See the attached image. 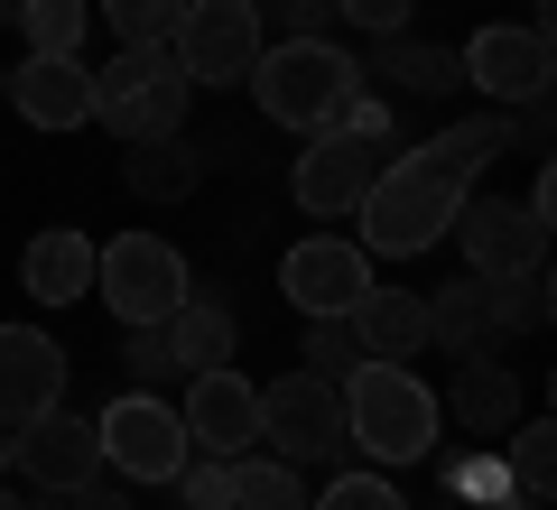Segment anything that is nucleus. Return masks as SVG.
Returning a JSON list of instances; mask_svg holds the SVG:
<instances>
[{"instance_id":"1","label":"nucleus","mask_w":557,"mask_h":510,"mask_svg":"<svg viewBox=\"0 0 557 510\" xmlns=\"http://www.w3.org/2000/svg\"><path fill=\"white\" fill-rule=\"evenodd\" d=\"M474 196L465 177H446L428 149H391L381 158V177H372V196L354 204V223H362V251L372 260H409V251H428V241H446L456 233V204Z\"/></svg>"},{"instance_id":"2","label":"nucleus","mask_w":557,"mask_h":510,"mask_svg":"<svg viewBox=\"0 0 557 510\" xmlns=\"http://www.w3.org/2000/svg\"><path fill=\"white\" fill-rule=\"evenodd\" d=\"M335 390H344V446H362L372 464H428L437 455L446 409L409 362H354Z\"/></svg>"},{"instance_id":"3","label":"nucleus","mask_w":557,"mask_h":510,"mask_svg":"<svg viewBox=\"0 0 557 510\" xmlns=\"http://www.w3.org/2000/svg\"><path fill=\"white\" fill-rule=\"evenodd\" d=\"M186 102H196V84L177 75V47H168V38H121V57L94 65V121L121 139V149H139V139H177L186 130Z\"/></svg>"},{"instance_id":"4","label":"nucleus","mask_w":557,"mask_h":510,"mask_svg":"<svg viewBox=\"0 0 557 510\" xmlns=\"http://www.w3.org/2000/svg\"><path fill=\"white\" fill-rule=\"evenodd\" d=\"M242 84H251V102L278 130H325V121L362 94V65L344 57L335 38H278V47H260V65Z\"/></svg>"},{"instance_id":"5","label":"nucleus","mask_w":557,"mask_h":510,"mask_svg":"<svg viewBox=\"0 0 557 510\" xmlns=\"http://www.w3.org/2000/svg\"><path fill=\"white\" fill-rule=\"evenodd\" d=\"M94 297L121 315V325H168L177 315V297H196V278H186V251L159 233H121L94 251Z\"/></svg>"},{"instance_id":"6","label":"nucleus","mask_w":557,"mask_h":510,"mask_svg":"<svg viewBox=\"0 0 557 510\" xmlns=\"http://www.w3.org/2000/svg\"><path fill=\"white\" fill-rule=\"evenodd\" d=\"M168 47H177V75L214 94V84H242L260 65L270 28H260V0H186L177 28H168Z\"/></svg>"},{"instance_id":"7","label":"nucleus","mask_w":557,"mask_h":510,"mask_svg":"<svg viewBox=\"0 0 557 510\" xmlns=\"http://www.w3.org/2000/svg\"><path fill=\"white\" fill-rule=\"evenodd\" d=\"M260 446L278 464H317V455H344V390L317 372H288L278 390H260Z\"/></svg>"},{"instance_id":"8","label":"nucleus","mask_w":557,"mask_h":510,"mask_svg":"<svg viewBox=\"0 0 557 510\" xmlns=\"http://www.w3.org/2000/svg\"><path fill=\"white\" fill-rule=\"evenodd\" d=\"M94 436H102V464L131 473V483H168V473L196 455V446H186V427H177V409L149 399V390H121L112 409L94 418Z\"/></svg>"},{"instance_id":"9","label":"nucleus","mask_w":557,"mask_h":510,"mask_svg":"<svg viewBox=\"0 0 557 510\" xmlns=\"http://www.w3.org/2000/svg\"><path fill=\"white\" fill-rule=\"evenodd\" d=\"M362 288H372V251L344 233H307L288 241V260H278V297L298 315H354Z\"/></svg>"},{"instance_id":"10","label":"nucleus","mask_w":557,"mask_h":510,"mask_svg":"<svg viewBox=\"0 0 557 510\" xmlns=\"http://www.w3.org/2000/svg\"><path fill=\"white\" fill-rule=\"evenodd\" d=\"M10 464L38 492H84V483H102V436H94V418H75L57 399V409H38V418L10 427Z\"/></svg>"},{"instance_id":"11","label":"nucleus","mask_w":557,"mask_h":510,"mask_svg":"<svg viewBox=\"0 0 557 510\" xmlns=\"http://www.w3.org/2000/svg\"><path fill=\"white\" fill-rule=\"evenodd\" d=\"M456 65H465V84L474 94H493V112H511V102H530V94H548V20H530V28H474V38L456 47Z\"/></svg>"},{"instance_id":"12","label":"nucleus","mask_w":557,"mask_h":510,"mask_svg":"<svg viewBox=\"0 0 557 510\" xmlns=\"http://www.w3.org/2000/svg\"><path fill=\"white\" fill-rule=\"evenodd\" d=\"M177 427H186V446H205V455H251L260 446V390L223 362V372H186V409H177Z\"/></svg>"},{"instance_id":"13","label":"nucleus","mask_w":557,"mask_h":510,"mask_svg":"<svg viewBox=\"0 0 557 510\" xmlns=\"http://www.w3.org/2000/svg\"><path fill=\"white\" fill-rule=\"evenodd\" d=\"M456 241L474 260V278H511V270H539L548 260V223L530 204H502V196H465L456 204Z\"/></svg>"},{"instance_id":"14","label":"nucleus","mask_w":557,"mask_h":510,"mask_svg":"<svg viewBox=\"0 0 557 510\" xmlns=\"http://www.w3.org/2000/svg\"><path fill=\"white\" fill-rule=\"evenodd\" d=\"M381 158H391V139H362V130H317V149L298 158V204L307 214H354L362 196H372Z\"/></svg>"},{"instance_id":"15","label":"nucleus","mask_w":557,"mask_h":510,"mask_svg":"<svg viewBox=\"0 0 557 510\" xmlns=\"http://www.w3.org/2000/svg\"><path fill=\"white\" fill-rule=\"evenodd\" d=\"M57 399H65V353H57V334L0 325V427H20V418L57 409Z\"/></svg>"},{"instance_id":"16","label":"nucleus","mask_w":557,"mask_h":510,"mask_svg":"<svg viewBox=\"0 0 557 510\" xmlns=\"http://www.w3.org/2000/svg\"><path fill=\"white\" fill-rule=\"evenodd\" d=\"M10 102L38 130H75V121H94V65L84 57H20L10 65Z\"/></svg>"},{"instance_id":"17","label":"nucleus","mask_w":557,"mask_h":510,"mask_svg":"<svg viewBox=\"0 0 557 510\" xmlns=\"http://www.w3.org/2000/svg\"><path fill=\"white\" fill-rule=\"evenodd\" d=\"M344 325H354L362 362H409L418 344H428V297H418V288H381V278H372Z\"/></svg>"},{"instance_id":"18","label":"nucleus","mask_w":557,"mask_h":510,"mask_svg":"<svg viewBox=\"0 0 557 510\" xmlns=\"http://www.w3.org/2000/svg\"><path fill=\"white\" fill-rule=\"evenodd\" d=\"M20 288L38 297V307H75V297H94V241L84 233H38L28 241V260H20Z\"/></svg>"},{"instance_id":"19","label":"nucleus","mask_w":557,"mask_h":510,"mask_svg":"<svg viewBox=\"0 0 557 510\" xmlns=\"http://www.w3.org/2000/svg\"><path fill=\"white\" fill-rule=\"evenodd\" d=\"M456 362H465V372H456V399H446V409H456L474 436L520 427V372H502L493 344H483V353H456Z\"/></svg>"},{"instance_id":"20","label":"nucleus","mask_w":557,"mask_h":510,"mask_svg":"<svg viewBox=\"0 0 557 510\" xmlns=\"http://www.w3.org/2000/svg\"><path fill=\"white\" fill-rule=\"evenodd\" d=\"M159 334H168V353H177V372H223L233 344H242V325H233L223 297H177V315H168Z\"/></svg>"},{"instance_id":"21","label":"nucleus","mask_w":557,"mask_h":510,"mask_svg":"<svg viewBox=\"0 0 557 510\" xmlns=\"http://www.w3.org/2000/svg\"><path fill=\"white\" fill-rule=\"evenodd\" d=\"M493 278H446V288H428V344H446V353H483L493 344Z\"/></svg>"},{"instance_id":"22","label":"nucleus","mask_w":557,"mask_h":510,"mask_svg":"<svg viewBox=\"0 0 557 510\" xmlns=\"http://www.w3.org/2000/svg\"><path fill=\"white\" fill-rule=\"evenodd\" d=\"M121 177H131V196L177 204V196H196L205 149H186V139H139V149H121Z\"/></svg>"},{"instance_id":"23","label":"nucleus","mask_w":557,"mask_h":510,"mask_svg":"<svg viewBox=\"0 0 557 510\" xmlns=\"http://www.w3.org/2000/svg\"><path fill=\"white\" fill-rule=\"evenodd\" d=\"M372 75H391L399 94H456V84H465V65H456V47H418L409 28H399V38H381Z\"/></svg>"},{"instance_id":"24","label":"nucleus","mask_w":557,"mask_h":510,"mask_svg":"<svg viewBox=\"0 0 557 510\" xmlns=\"http://www.w3.org/2000/svg\"><path fill=\"white\" fill-rule=\"evenodd\" d=\"M493 149H511V121L502 112H465V121H446V130L428 139V158H437L446 177H465V186L493 167Z\"/></svg>"},{"instance_id":"25","label":"nucleus","mask_w":557,"mask_h":510,"mask_svg":"<svg viewBox=\"0 0 557 510\" xmlns=\"http://www.w3.org/2000/svg\"><path fill=\"white\" fill-rule=\"evenodd\" d=\"M233 510H307L298 464H278V455H233Z\"/></svg>"},{"instance_id":"26","label":"nucleus","mask_w":557,"mask_h":510,"mask_svg":"<svg viewBox=\"0 0 557 510\" xmlns=\"http://www.w3.org/2000/svg\"><path fill=\"white\" fill-rule=\"evenodd\" d=\"M502 473H511L520 501H548V492H557V427H548V418L511 427V455H502Z\"/></svg>"},{"instance_id":"27","label":"nucleus","mask_w":557,"mask_h":510,"mask_svg":"<svg viewBox=\"0 0 557 510\" xmlns=\"http://www.w3.org/2000/svg\"><path fill=\"white\" fill-rule=\"evenodd\" d=\"M84 20H94V0H28V10H20L28 57H75V47H84Z\"/></svg>"},{"instance_id":"28","label":"nucleus","mask_w":557,"mask_h":510,"mask_svg":"<svg viewBox=\"0 0 557 510\" xmlns=\"http://www.w3.org/2000/svg\"><path fill=\"white\" fill-rule=\"evenodd\" d=\"M557 315V297H548V260L539 270H511V278H493V325H520V334H539Z\"/></svg>"},{"instance_id":"29","label":"nucleus","mask_w":557,"mask_h":510,"mask_svg":"<svg viewBox=\"0 0 557 510\" xmlns=\"http://www.w3.org/2000/svg\"><path fill=\"white\" fill-rule=\"evenodd\" d=\"M354 362H362L354 325H344V315H307V372H317V381H344Z\"/></svg>"},{"instance_id":"30","label":"nucleus","mask_w":557,"mask_h":510,"mask_svg":"<svg viewBox=\"0 0 557 510\" xmlns=\"http://www.w3.org/2000/svg\"><path fill=\"white\" fill-rule=\"evenodd\" d=\"M168 483L186 492V510H233V464H223V455H186Z\"/></svg>"},{"instance_id":"31","label":"nucleus","mask_w":557,"mask_h":510,"mask_svg":"<svg viewBox=\"0 0 557 510\" xmlns=\"http://www.w3.org/2000/svg\"><path fill=\"white\" fill-rule=\"evenodd\" d=\"M94 10L112 20V38H168L186 0H94Z\"/></svg>"},{"instance_id":"32","label":"nucleus","mask_w":557,"mask_h":510,"mask_svg":"<svg viewBox=\"0 0 557 510\" xmlns=\"http://www.w3.org/2000/svg\"><path fill=\"white\" fill-rule=\"evenodd\" d=\"M446 492H456L465 510H483V501L511 492V473H502V455H465V464H446Z\"/></svg>"},{"instance_id":"33","label":"nucleus","mask_w":557,"mask_h":510,"mask_svg":"<svg viewBox=\"0 0 557 510\" xmlns=\"http://www.w3.org/2000/svg\"><path fill=\"white\" fill-rule=\"evenodd\" d=\"M317 510H409V501H399L381 473H344V483H325V501H317Z\"/></svg>"},{"instance_id":"34","label":"nucleus","mask_w":557,"mask_h":510,"mask_svg":"<svg viewBox=\"0 0 557 510\" xmlns=\"http://www.w3.org/2000/svg\"><path fill=\"white\" fill-rule=\"evenodd\" d=\"M409 10H418V0H335V20H354L362 38H399Z\"/></svg>"},{"instance_id":"35","label":"nucleus","mask_w":557,"mask_h":510,"mask_svg":"<svg viewBox=\"0 0 557 510\" xmlns=\"http://www.w3.org/2000/svg\"><path fill=\"white\" fill-rule=\"evenodd\" d=\"M121 362H131L139 381H159V372H177V353H168V334H159V325H121Z\"/></svg>"},{"instance_id":"36","label":"nucleus","mask_w":557,"mask_h":510,"mask_svg":"<svg viewBox=\"0 0 557 510\" xmlns=\"http://www.w3.org/2000/svg\"><path fill=\"white\" fill-rule=\"evenodd\" d=\"M278 38H335V0H278Z\"/></svg>"},{"instance_id":"37","label":"nucleus","mask_w":557,"mask_h":510,"mask_svg":"<svg viewBox=\"0 0 557 510\" xmlns=\"http://www.w3.org/2000/svg\"><path fill=\"white\" fill-rule=\"evenodd\" d=\"M47 510H131V492H102V483H84V492H47Z\"/></svg>"},{"instance_id":"38","label":"nucleus","mask_w":557,"mask_h":510,"mask_svg":"<svg viewBox=\"0 0 557 510\" xmlns=\"http://www.w3.org/2000/svg\"><path fill=\"white\" fill-rule=\"evenodd\" d=\"M483 510H548V501H520V492H502V501H483Z\"/></svg>"},{"instance_id":"39","label":"nucleus","mask_w":557,"mask_h":510,"mask_svg":"<svg viewBox=\"0 0 557 510\" xmlns=\"http://www.w3.org/2000/svg\"><path fill=\"white\" fill-rule=\"evenodd\" d=\"M20 10H28V0H0V20H20Z\"/></svg>"},{"instance_id":"40","label":"nucleus","mask_w":557,"mask_h":510,"mask_svg":"<svg viewBox=\"0 0 557 510\" xmlns=\"http://www.w3.org/2000/svg\"><path fill=\"white\" fill-rule=\"evenodd\" d=\"M0 473H10V427H0Z\"/></svg>"},{"instance_id":"41","label":"nucleus","mask_w":557,"mask_h":510,"mask_svg":"<svg viewBox=\"0 0 557 510\" xmlns=\"http://www.w3.org/2000/svg\"><path fill=\"white\" fill-rule=\"evenodd\" d=\"M0 510H28V501H10V492H0Z\"/></svg>"}]
</instances>
